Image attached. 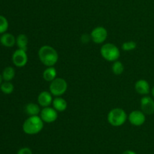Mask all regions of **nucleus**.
<instances>
[{
	"label": "nucleus",
	"mask_w": 154,
	"mask_h": 154,
	"mask_svg": "<svg viewBox=\"0 0 154 154\" xmlns=\"http://www.w3.org/2000/svg\"><path fill=\"white\" fill-rule=\"evenodd\" d=\"M44 121L40 116H29L23 124V131L26 135H34L42 132Z\"/></svg>",
	"instance_id": "nucleus-2"
},
{
	"label": "nucleus",
	"mask_w": 154,
	"mask_h": 154,
	"mask_svg": "<svg viewBox=\"0 0 154 154\" xmlns=\"http://www.w3.org/2000/svg\"><path fill=\"white\" fill-rule=\"evenodd\" d=\"M9 26L8 21L5 17L0 15V34L5 33Z\"/></svg>",
	"instance_id": "nucleus-22"
},
{
	"label": "nucleus",
	"mask_w": 154,
	"mask_h": 154,
	"mask_svg": "<svg viewBox=\"0 0 154 154\" xmlns=\"http://www.w3.org/2000/svg\"><path fill=\"white\" fill-rule=\"evenodd\" d=\"M68 104L66 99L62 98L61 96H57L55 97L53 100L52 107L57 111L58 112H63L67 109Z\"/></svg>",
	"instance_id": "nucleus-14"
},
{
	"label": "nucleus",
	"mask_w": 154,
	"mask_h": 154,
	"mask_svg": "<svg viewBox=\"0 0 154 154\" xmlns=\"http://www.w3.org/2000/svg\"><path fill=\"white\" fill-rule=\"evenodd\" d=\"M53 96H54L51 94L50 91L41 92L38 96V103L42 108L50 106L51 105H52L53 100H54Z\"/></svg>",
	"instance_id": "nucleus-12"
},
{
	"label": "nucleus",
	"mask_w": 154,
	"mask_h": 154,
	"mask_svg": "<svg viewBox=\"0 0 154 154\" xmlns=\"http://www.w3.org/2000/svg\"><path fill=\"white\" fill-rule=\"evenodd\" d=\"M2 80H3V78H2V75L0 74V85L2 84Z\"/></svg>",
	"instance_id": "nucleus-25"
},
{
	"label": "nucleus",
	"mask_w": 154,
	"mask_h": 154,
	"mask_svg": "<svg viewBox=\"0 0 154 154\" xmlns=\"http://www.w3.org/2000/svg\"><path fill=\"white\" fill-rule=\"evenodd\" d=\"M41 111L42 109H41L40 105L38 104L33 103V102L28 103L25 107V111L29 116H38Z\"/></svg>",
	"instance_id": "nucleus-16"
},
{
	"label": "nucleus",
	"mask_w": 154,
	"mask_h": 154,
	"mask_svg": "<svg viewBox=\"0 0 154 154\" xmlns=\"http://www.w3.org/2000/svg\"><path fill=\"white\" fill-rule=\"evenodd\" d=\"M2 78L5 81H11L15 77V70L11 66H8L3 70Z\"/></svg>",
	"instance_id": "nucleus-18"
},
{
	"label": "nucleus",
	"mask_w": 154,
	"mask_h": 154,
	"mask_svg": "<svg viewBox=\"0 0 154 154\" xmlns=\"http://www.w3.org/2000/svg\"><path fill=\"white\" fill-rule=\"evenodd\" d=\"M57 72L54 66L47 67V69H45L43 72V78L47 82L51 83V81H53L54 79L57 78Z\"/></svg>",
	"instance_id": "nucleus-15"
},
{
	"label": "nucleus",
	"mask_w": 154,
	"mask_h": 154,
	"mask_svg": "<svg viewBox=\"0 0 154 154\" xmlns=\"http://www.w3.org/2000/svg\"><path fill=\"white\" fill-rule=\"evenodd\" d=\"M151 94H152V96H153V97L154 98V86H153V88L151 89Z\"/></svg>",
	"instance_id": "nucleus-26"
},
{
	"label": "nucleus",
	"mask_w": 154,
	"mask_h": 154,
	"mask_svg": "<svg viewBox=\"0 0 154 154\" xmlns=\"http://www.w3.org/2000/svg\"><path fill=\"white\" fill-rule=\"evenodd\" d=\"M135 90L138 94L141 96H147L151 92L150 84L144 79H140L135 84Z\"/></svg>",
	"instance_id": "nucleus-11"
},
{
	"label": "nucleus",
	"mask_w": 154,
	"mask_h": 154,
	"mask_svg": "<svg viewBox=\"0 0 154 154\" xmlns=\"http://www.w3.org/2000/svg\"><path fill=\"white\" fill-rule=\"evenodd\" d=\"M50 92L55 97L62 96L66 93L68 89V83L64 78H57L50 83Z\"/></svg>",
	"instance_id": "nucleus-5"
},
{
	"label": "nucleus",
	"mask_w": 154,
	"mask_h": 154,
	"mask_svg": "<svg viewBox=\"0 0 154 154\" xmlns=\"http://www.w3.org/2000/svg\"><path fill=\"white\" fill-rule=\"evenodd\" d=\"M141 110L146 115L154 114V100L149 96H144L141 99Z\"/></svg>",
	"instance_id": "nucleus-10"
},
{
	"label": "nucleus",
	"mask_w": 154,
	"mask_h": 154,
	"mask_svg": "<svg viewBox=\"0 0 154 154\" xmlns=\"http://www.w3.org/2000/svg\"><path fill=\"white\" fill-rule=\"evenodd\" d=\"M124 65L123 64V63L119 60L114 62L112 66H111V70L112 72L116 75H120L121 74L123 73L124 72Z\"/></svg>",
	"instance_id": "nucleus-19"
},
{
	"label": "nucleus",
	"mask_w": 154,
	"mask_h": 154,
	"mask_svg": "<svg viewBox=\"0 0 154 154\" xmlns=\"http://www.w3.org/2000/svg\"><path fill=\"white\" fill-rule=\"evenodd\" d=\"M12 62L17 67H24L28 63V56L26 51L19 48L16 50L12 55Z\"/></svg>",
	"instance_id": "nucleus-8"
},
{
	"label": "nucleus",
	"mask_w": 154,
	"mask_h": 154,
	"mask_svg": "<svg viewBox=\"0 0 154 154\" xmlns=\"http://www.w3.org/2000/svg\"><path fill=\"white\" fill-rule=\"evenodd\" d=\"M122 154H137L135 153V151H133V150H125V151H123Z\"/></svg>",
	"instance_id": "nucleus-24"
},
{
	"label": "nucleus",
	"mask_w": 154,
	"mask_h": 154,
	"mask_svg": "<svg viewBox=\"0 0 154 154\" xmlns=\"http://www.w3.org/2000/svg\"><path fill=\"white\" fill-rule=\"evenodd\" d=\"M17 154H32V150L29 147H25L20 149Z\"/></svg>",
	"instance_id": "nucleus-23"
},
{
	"label": "nucleus",
	"mask_w": 154,
	"mask_h": 154,
	"mask_svg": "<svg viewBox=\"0 0 154 154\" xmlns=\"http://www.w3.org/2000/svg\"><path fill=\"white\" fill-rule=\"evenodd\" d=\"M16 45L19 49L27 51L29 45V38L25 34H20L18 35L17 37L16 38Z\"/></svg>",
	"instance_id": "nucleus-17"
},
{
	"label": "nucleus",
	"mask_w": 154,
	"mask_h": 154,
	"mask_svg": "<svg viewBox=\"0 0 154 154\" xmlns=\"http://www.w3.org/2000/svg\"><path fill=\"white\" fill-rule=\"evenodd\" d=\"M58 111H56L53 107L48 106L42 108L39 116L42 119L44 123H52L58 118Z\"/></svg>",
	"instance_id": "nucleus-7"
},
{
	"label": "nucleus",
	"mask_w": 154,
	"mask_h": 154,
	"mask_svg": "<svg viewBox=\"0 0 154 154\" xmlns=\"http://www.w3.org/2000/svg\"><path fill=\"white\" fill-rule=\"evenodd\" d=\"M123 51H132L137 48V43L134 41H129L123 43L121 46Z\"/></svg>",
	"instance_id": "nucleus-21"
},
{
	"label": "nucleus",
	"mask_w": 154,
	"mask_h": 154,
	"mask_svg": "<svg viewBox=\"0 0 154 154\" xmlns=\"http://www.w3.org/2000/svg\"><path fill=\"white\" fill-rule=\"evenodd\" d=\"M39 60L47 67L54 66L59 60L58 52L50 45H43L38 52Z\"/></svg>",
	"instance_id": "nucleus-1"
},
{
	"label": "nucleus",
	"mask_w": 154,
	"mask_h": 154,
	"mask_svg": "<svg viewBox=\"0 0 154 154\" xmlns=\"http://www.w3.org/2000/svg\"><path fill=\"white\" fill-rule=\"evenodd\" d=\"M128 120L134 126H141L146 121V114L142 111L135 110L128 115Z\"/></svg>",
	"instance_id": "nucleus-9"
},
{
	"label": "nucleus",
	"mask_w": 154,
	"mask_h": 154,
	"mask_svg": "<svg viewBox=\"0 0 154 154\" xmlns=\"http://www.w3.org/2000/svg\"><path fill=\"white\" fill-rule=\"evenodd\" d=\"M108 30L104 26H97L92 30L90 33V38L94 43L100 45L105 42L108 38Z\"/></svg>",
	"instance_id": "nucleus-6"
},
{
	"label": "nucleus",
	"mask_w": 154,
	"mask_h": 154,
	"mask_svg": "<svg viewBox=\"0 0 154 154\" xmlns=\"http://www.w3.org/2000/svg\"><path fill=\"white\" fill-rule=\"evenodd\" d=\"M0 43L6 48H12L16 45V38L11 33H3L0 37Z\"/></svg>",
	"instance_id": "nucleus-13"
},
{
	"label": "nucleus",
	"mask_w": 154,
	"mask_h": 154,
	"mask_svg": "<svg viewBox=\"0 0 154 154\" xmlns=\"http://www.w3.org/2000/svg\"><path fill=\"white\" fill-rule=\"evenodd\" d=\"M128 120V115L126 111L120 108L111 109L108 114V121L114 127L123 126Z\"/></svg>",
	"instance_id": "nucleus-3"
},
{
	"label": "nucleus",
	"mask_w": 154,
	"mask_h": 154,
	"mask_svg": "<svg viewBox=\"0 0 154 154\" xmlns=\"http://www.w3.org/2000/svg\"><path fill=\"white\" fill-rule=\"evenodd\" d=\"M0 89H1V91L3 93L6 95H9L11 94L14 92V87L13 84H11L10 81H5V82L2 83V84L0 85Z\"/></svg>",
	"instance_id": "nucleus-20"
},
{
	"label": "nucleus",
	"mask_w": 154,
	"mask_h": 154,
	"mask_svg": "<svg viewBox=\"0 0 154 154\" xmlns=\"http://www.w3.org/2000/svg\"><path fill=\"white\" fill-rule=\"evenodd\" d=\"M100 53L102 57L106 61L111 63L117 61L120 57V49L117 45L112 43H106L102 45L100 49Z\"/></svg>",
	"instance_id": "nucleus-4"
}]
</instances>
